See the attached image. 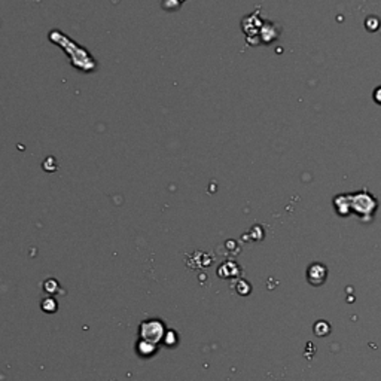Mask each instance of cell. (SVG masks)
Segmentation results:
<instances>
[{
  "mask_svg": "<svg viewBox=\"0 0 381 381\" xmlns=\"http://www.w3.org/2000/svg\"><path fill=\"white\" fill-rule=\"evenodd\" d=\"M143 326H146L148 329H151V334H146L143 338H146L148 341H158L162 335V325H159L158 322H146L143 323Z\"/></svg>",
  "mask_w": 381,
  "mask_h": 381,
  "instance_id": "6da1fadb",
  "label": "cell"
}]
</instances>
